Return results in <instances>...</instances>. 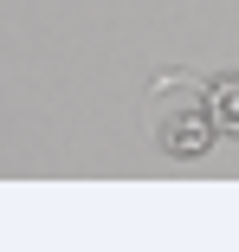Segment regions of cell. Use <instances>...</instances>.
<instances>
[{
	"label": "cell",
	"mask_w": 239,
	"mask_h": 252,
	"mask_svg": "<svg viewBox=\"0 0 239 252\" xmlns=\"http://www.w3.org/2000/svg\"><path fill=\"white\" fill-rule=\"evenodd\" d=\"M149 129H155V142L168 149V156H181V162L207 156V142L220 136V129H213V110H207V97H194L187 84L162 91L155 104H149Z\"/></svg>",
	"instance_id": "1"
},
{
	"label": "cell",
	"mask_w": 239,
	"mask_h": 252,
	"mask_svg": "<svg viewBox=\"0 0 239 252\" xmlns=\"http://www.w3.org/2000/svg\"><path fill=\"white\" fill-rule=\"evenodd\" d=\"M207 110H213V129H220V136H239V71L213 78V91H207Z\"/></svg>",
	"instance_id": "2"
}]
</instances>
